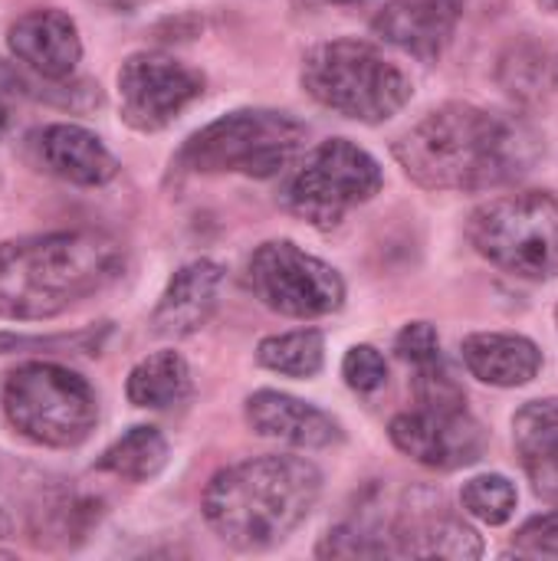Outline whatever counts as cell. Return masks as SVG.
Listing matches in <instances>:
<instances>
[{
  "instance_id": "6da1fadb",
  "label": "cell",
  "mask_w": 558,
  "mask_h": 561,
  "mask_svg": "<svg viewBox=\"0 0 558 561\" xmlns=\"http://www.w3.org/2000/svg\"><path fill=\"white\" fill-rule=\"evenodd\" d=\"M391 151L405 174L428 191H490L539 161V138L510 115L447 102L414 122Z\"/></svg>"
},
{
  "instance_id": "7a4b0ae2",
  "label": "cell",
  "mask_w": 558,
  "mask_h": 561,
  "mask_svg": "<svg viewBox=\"0 0 558 561\" xmlns=\"http://www.w3.org/2000/svg\"><path fill=\"white\" fill-rule=\"evenodd\" d=\"M125 273V247L102 230H53L0 243V316L56 319Z\"/></svg>"
},
{
  "instance_id": "3957f363",
  "label": "cell",
  "mask_w": 558,
  "mask_h": 561,
  "mask_svg": "<svg viewBox=\"0 0 558 561\" xmlns=\"http://www.w3.org/2000/svg\"><path fill=\"white\" fill-rule=\"evenodd\" d=\"M319 493L322 473L316 463L266 454L217 470L201 496V510L220 542L260 552L289 539L316 510Z\"/></svg>"
},
{
  "instance_id": "277c9868",
  "label": "cell",
  "mask_w": 558,
  "mask_h": 561,
  "mask_svg": "<svg viewBox=\"0 0 558 561\" xmlns=\"http://www.w3.org/2000/svg\"><path fill=\"white\" fill-rule=\"evenodd\" d=\"M303 89L345 118L382 125L414 95L411 76L365 39H326L303 56Z\"/></svg>"
},
{
  "instance_id": "5b68a950",
  "label": "cell",
  "mask_w": 558,
  "mask_h": 561,
  "mask_svg": "<svg viewBox=\"0 0 558 561\" xmlns=\"http://www.w3.org/2000/svg\"><path fill=\"white\" fill-rule=\"evenodd\" d=\"M306 125L276 108H237L197 128L178 151L174 164L191 174L276 178L306 148Z\"/></svg>"
},
{
  "instance_id": "8992f818",
  "label": "cell",
  "mask_w": 558,
  "mask_h": 561,
  "mask_svg": "<svg viewBox=\"0 0 558 561\" xmlns=\"http://www.w3.org/2000/svg\"><path fill=\"white\" fill-rule=\"evenodd\" d=\"M0 408L23 440L49 450L86 444L99 424L92 385L56 362H26L13 368L3 381Z\"/></svg>"
},
{
  "instance_id": "52a82bcc",
  "label": "cell",
  "mask_w": 558,
  "mask_h": 561,
  "mask_svg": "<svg viewBox=\"0 0 558 561\" xmlns=\"http://www.w3.org/2000/svg\"><path fill=\"white\" fill-rule=\"evenodd\" d=\"M467 237L483 260L510 276H558V201L546 191H520L480 204L470 214Z\"/></svg>"
},
{
  "instance_id": "ba28073f",
  "label": "cell",
  "mask_w": 558,
  "mask_h": 561,
  "mask_svg": "<svg viewBox=\"0 0 558 561\" xmlns=\"http://www.w3.org/2000/svg\"><path fill=\"white\" fill-rule=\"evenodd\" d=\"M385 184L382 164L349 138L316 145L286 184V207L312 227H335L342 217L368 204Z\"/></svg>"
},
{
  "instance_id": "9c48e42d",
  "label": "cell",
  "mask_w": 558,
  "mask_h": 561,
  "mask_svg": "<svg viewBox=\"0 0 558 561\" xmlns=\"http://www.w3.org/2000/svg\"><path fill=\"white\" fill-rule=\"evenodd\" d=\"M253 296L286 319H322L342 309L345 279L293 240H266L247 263Z\"/></svg>"
},
{
  "instance_id": "30bf717a",
  "label": "cell",
  "mask_w": 558,
  "mask_h": 561,
  "mask_svg": "<svg viewBox=\"0 0 558 561\" xmlns=\"http://www.w3.org/2000/svg\"><path fill=\"white\" fill-rule=\"evenodd\" d=\"M201 95L204 76L168 53H132L118 69L122 118L141 135L168 128Z\"/></svg>"
},
{
  "instance_id": "8fae6325",
  "label": "cell",
  "mask_w": 558,
  "mask_h": 561,
  "mask_svg": "<svg viewBox=\"0 0 558 561\" xmlns=\"http://www.w3.org/2000/svg\"><path fill=\"white\" fill-rule=\"evenodd\" d=\"M388 437L408 460L444 473L474 467L487 454V431L467 408H418L398 414Z\"/></svg>"
},
{
  "instance_id": "7c38bea8",
  "label": "cell",
  "mask_w": 558,
  "mask_h": 561,
  "mask_svg": "<svg viewBox=\"0 0 558 561\" xmlns=\"http://www.w3.org/2000/svg\"><path fill=\"white\" fill-rule=\"evenodd\" d=\"M7 46L16 62L46 82H66L82 59L76 20L53 7L16 16L7 30Z\"/></svg>"
},
{
  "instance_id": "4fadbf2b",
  "label": "cell",
  "mask_w": 558,
  "mask_h": 561,
  "mask_svg": "<svg viewBox=\"0 0 558 561\" xmlns=\"http://www.w3.org/2000/svg\"><path fill=\"white\" fill-rule=\"evenodd\" d=\"M460 16L464 0H388L375 13L372 30L401 53L434 62L454 43Z\"/></svg>"
},
{
  "instance_id": "5bb4252c",
  "label": "cell",
  "mask_w": 558,
  "mask_h": 561,
  "mask_svg": "<svg viewBox=\"0 0 558 561\" xmlns=\"http://www.w3.org/2000/svg\"><path fill=\"white\" fill-rule=\"evenodd\" d=\"M224 283H227V270L217 260L184 263L168 279L151 312V332L161 339H187L197 329H204L220 306Z\"/></svg>"
},
{
  "instance_id": "9a60e30c",
  "label": "cell",
  "mask_w": 558,
  "mask_h": 561,
  "mask_svg": "<svg viewBox=\"0 0 558 561\" xmlns=\"http://www.w3.org/2000/svg\"><path fill=\"white\" fill-rule=\"evenodd\" d=\"M395 559H454L474 561L483 556L480 536L457 516L444 513V503L418 506L388 523Z\"/></svg>"
},
{
  "instance_id": "2e32d148",
  "label": "cell",
  "mask_w": 558,
  "mask_h": 561,
  "mask_svg": "<svg viewBox=\"0 0 558 561\" xmlns=\"http://www.w3.org/2000/svg\"><path fill=\"white\" fill-rule=\"evenodd\" d=\"M247 424L253 434L299 447V450H326L342 440V427L322 408L299 401L283 391H257L247 398Z\"/></svg>"
},
{
  "instance_id": "e0dca14e",
  "label": "cell",
  "mask_w": 558,
  "mask_h": 561,
  "mask_svg": "<svg viewBox=\"0 0 558 561\" xmlns=\"http://www.w3.org/2000/svg\"><path fill=\"white\" fill-rule=\"evenodd\" d=\"M36 154L49 174L76 187H102L118 174V161L105 141L72 122H56L36 131Z\"/></svg>"
},
{
  "instance_id": "ac0fdd59",
  "label": "cell",
  "mask_w": 558,
  "mask_h": 561,
  "mask_svg": "<svg viewBox=\"0 0 558 561\" xmlns=\"http://www.w3.org/2000/svg\"><path fill=\"white\" fill-rule=\"evenodd\" d=\"M467 371L490 388H523L543 371V352L516 332H474L460 345Z\"/></svg>"
},
{
  "instance_id": "d6986e66",
  "label": "cell",
  "mask_w": 558,
  "mask_h": 561,
  "mask_svg": "<svg viewBox=\"0 0 558 561\" xmlns=\"http://www.w3.org/2000/svg\"><path fill=\"white\" fill-rule=\"evenodd\" d=\"M191 388L194 381L184 355L174 348H161L128 371L125 398L141 411H171L191 398Z\"/></svg>"
},
{
  "instance_id": "ffe728a7",
  "label": "cell",
  "mask_w": 558,
  "mask_h": 561,
  "mask_svg": "<svg viewBox=\"0 0 558 561\" xmlns=\"http://www.w3.org/2000/svg\"><path fill=\"white\" fill-rule=\"evenodd\" d=\"M168 454L171 450H168L164 434L151 424H138L102 450V457L95 460V470L118 477L125 483H148L168 467Z\"/></svg>"
},
{
  "instance_id": "44dd1931",
  "label": "cell",
  "mask_w": 558,
  "mask_h": 561,
  "mask_svg": "<svg viewBox=\"0 0 558 561\" xmlns=\"http://www.w3.org/2000/svg\"><path fill=\"white\" fill-rule=\"evenodd\" d=\"M260 368L283 375V378H316L326 362V339L319 329H296L283 335H266L257 345Z\"/></svg>"
},
{
  "instance_id": "7402d4cb",
  "label": "cell",
  "mask_w": 558,
  "mask_h": 561,
  "mask_svg": "<svg viewBox=\"0 0 558 561\" xmlns=\"http://www.w3.org/2000/svg\"><path fill=\"white\" fill-rule=\"evenodd\" d=\"M513 440L523 463L558 450V398L526 401L513 414Z\"/></svg>"
},
{
  "instance_id": "603a6c76",
  "label": "cell",
  "mask_w": 558,
  "mask_h": 561,
  "mask_svg": "<svg viewBox=\"0 0 558 561\" xmlns=\"http://www.w3.org/2000/svg\"><path fill=\"white\" fill-rule=\"evenodd\" d=\"M460 503L483 526H503V523L513 519L516 503H520V493H516V486L506 477L483 473V477H474L470 483H464Z\"/></svg>"
},
{
  "instance_id": "cb8c5ba5",
  "label": "cell",
  "mask_w": 558,
  "mask_h": 561,
  "mask_svg": "<svg viewBox=\"0 0 558 561\" xmlns=\"http://www.w3.org/2000/svg\"><path fill=\"white\" fill-rule=\"evenodd\" d=\"M342 378L355 394H375L388 381V362L372 345H352L342 358Z\"/></svg>"
},
{
  "instance_id": "d4e9b609",
  "label": "cell",
  "mask_w": 558,
  "mask_h": 561,
  "mask_svg": "<svg viewBox=\"0 0 558 561\" xmlns=\"http://www.w3.org/2000/svg\"><path fill=\"white\" fill-rule=\"evenodd\" d=\"M109 335V325L72 332V335H56V339H26V335H0V355L3 352H23V348H56V352H82V355H99L102 339Z\"/></svg>"
},
{
  "instance_id": "484cf974",
  "label": "cell",
  "mask_w": 558,
  "mask_h": 561,
  "mask_svg": "<svg viewBox=\"0 0 558 561\" xmlns=\"http://www.w3.org/2000/svg\"><path fill=\"white\" fill-rule=\"evenodd\" d=\"M395 352L401 362H408L411 368H428L434 362H444L441 355V335L431 322H411L398 332L395 339Z\"/></svg>"
},
{
  "instance_id": "4316f807",
  "label": "cell",
  "mask_w": 558,
  "mask_h": 561,
  "mask_svg": "<svg viewBox=\"0 0 558 561\" xmlns=\"http://www.w3.org/2000/svg\"><path fill=\"white\" fill-rule=\"evenodd\" d=\"M513 552L523 559H558V510L529 519L513 536Z\"/></svg>"
},
{
  "instance_id": "83f0119b",
  "label": "cell",
  "mask_w": 558,
  "mask_h": 561,
  "mask_svg": "<svg viewBox=\"0 0 558 561\" xmlns=\"http://www.w3.org/2000/svg\"><path fill=\"white\" fill-rule=\"evenodd\" d=\"M526 473L533 480V490L543 503L558 510V450L526 460Z\"/></svg>"
},
{
  "instance_id": "f1b7e54d",
  "label": "cell",
  "mask_w": 558,
  "mask_h": 561,
  "mask_svg": "<svg viewBox=\"0 0 558 561\" xmlns=\"http://www.w3.org/2000/svg\"><path fill=\"white\" fill-rule=\"evenodd\" d=\"M89 3L105 7V10H125V13H132V10H138V7H145L151 0H89Z\"/></svg>"
},
{
  "instance_id": "f546056e",
  "label": "cell",
  "mask_w": 558,
  "mask_h": 561,
  "mask_svg": "<svg viewBox=\"0 0 558 561\" xmlns=\"http://www.w3.org/2000/svg\"><path fill=\"white\" fill-rule=\"evenodd\" d=\"M7 122H10V118H7V108L0 105V138H3V131H7Z\"/></svg>"
},
{
  "instance_id": "4dcf8cb0",
  "label": "cell",
  "mask_w": 558,
  "mask_h": 561,
  "mask_svg": "<svg viewBox=\"0 0 558 561\" xmlns=\"http://www.w3.org/2000/svg\"><path fill=\"white\" fill-rule=\"evenodd\" d=\"M539 3H543L546 10H553V13H558V0H539Z\"/></svg>"
},
{
  "instance_id": "1f68e13d",
  "label": "cell",
  "mask_w": 558,
  "mask_h": 561,
  "mask_svg": "<svg viewBox=\"0 0 558 561\" xmlns=\"http://www.w3.org/2000/svg\"><path fill=\"white\" fill-rule=\"evenodd\" d=\"M329 3H358V0H329Z\"/></svg>"
},
{
  "instance_id": "d6a6232c",
  "label": "cell",
  "mask_w": 558,
  "mask_h": 561,
  "mask_svg": "<svg viewBox=\"0 0 558 561\" xmlns=\"http://www.w3.org/2000/svg\"><path fill=\"white\" fill-rule=\"evenodd\" d=\"M556 325H558V306H556Z\"/></svg>"
},
{
  "instance_id": "836d02e7",
  "label": "cell",
  "mask_w": 558,
  "mask_h": 561,
  "mask_svg": "<svg viewBox=\"0 0 558 561\" xmlns=\"http://www.w3.org/2000/svg\"><path fill=\"white\" fill-rule=\"evenodd\" d=\"M556 79H558V66H556Z\"/></svg>"
}]
</instances>
